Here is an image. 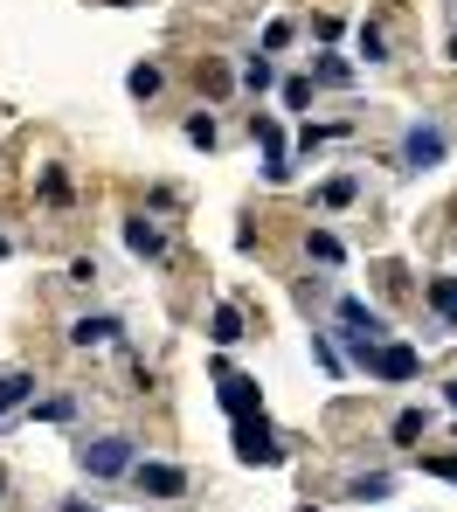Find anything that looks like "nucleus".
I'll return each mask as SVG.
<instances>
[{"label": "nucleus", "instance_id": "1", "mask_svg": "<svg viewBox=\"0 0 457 512\" xmlns=\"http://www.w3.org/2000/svg\"><path fill=\"white\" fill-rule=\"evenodd\" d=\"M77 464H84L91 478H125V471L139 464V443H132V436H97V443L77 450Z\"/></svg>", "mask_w": 457, "mask_h": 512}, {"label": "nucleus", "instance_id": "2", "mask_svg": "<svg viewBox=\"0 0 457 512\" xmlns=\"http://www.w3.org/2000/svg\"><path fill=\"white\" fill-rule=\"evenodd\" d=\"M361 367L374 374V381H416V374H423L416 346H402V340H374V346L361 353Z\"/></svg>", "mask_w": 457, "mask_h": 512}, {"label": "nucleus", "instance_id": "3", "mask_svg": "<svg viewBox=\"0 0 457 512\" xmlns=\"http://www.w3.org/2000/svg\"><path fill=\"white\" fill-rule=\"evenodd\" d=\"M444 153H451L444 125H409V139H402V167H409V173H430V167H444Z\"/></svg>", "mask_w": 457, "mask_h": 512}, {"label": "nucleus", "instance_id": "4", "mask_svg": "<svg viewBox=\"0 0 457 512\" xmlns=\"http://www.w3.org/2000/svg\"><path fill=\"white\" fill-rule=\"evenodd\" d=\"M215 395H222V409H229V423H243V416H264V388L250 381V374H215Z\"/></svg>", "mask_w": 457, "mask_h": 512}, {"label": "nucleus", "instance_id": "5", "mask_svg": "<svg viewBox=\"0 0 457 512\" xmlns=\"http://www.w3.org/2000/svg\"><path fill=\"white\" fill-rule=\"evenodd\" d=\"M236 457H243V464H284V443L271 436L264 416H243V423H236Z\"/></svg>", "mask_w": 457, "mask_h": 512}, {"label": "nucleus", "instance_id": "6", "mask_svg": "<svg viewBox=\"0 0 457 512\" xmlns=\"http://www.w3.org/2000/svg\"><path fill=\"white\" fill-rule=\"evenodd\" d=\"M132 485H139L146 499H181L187 471H181V464H132Z\"/></svg>", "mask_w": 457, "mask_h": 512}, {"label": "nucleus", "instance_id": "7", "mask_svg": "<svg viewBox=\"0 0 457 512\" xmlns=\"http://www.w3.org/2000/svg\"><path fill=\"white\" fill-rule=\"evenodd\" d=\"M340 326H347V340H388V319L374 312V305H361V298H340Z\"/></svg>", "mask_w": 457, "mask_h": 512}, {"label": "nucleus", "instance_id": "8", "mask_svg": "<svg viewBox=\"0 0 457 512\" xmlns=\"http://www.w3.org/2000/svg\"><path fill=\"white\" fill-rule=\"evenodd\" d=\"M250 132L264 139V160H271V167H264V180H271V187H284V180H291V153H284V132H277V118H250Z\"/></svg>", "mask_w": 457, "mask_h": 512}, {"label": "nucleus", "instance_id": "9", "mask_svg": "<svg viewBox=\"0 0 457 512\" xmlns=\"http://www.w3.org/2000/svg\"><path fill=\"white\" fill-rule=\"evenodd\" d=\"M125 250L146 256V263H160V256H167V229H160L153 215H132V222H125Z\"/></svg>", "mask_w": 457, "mask_h": 512}, {"label": "nucleus", "instance_id": "10", "mask_svg": "<svg viewBox=\"0 0 457 512\" xmlns=\"http://www.w3.org/2000/svg\"><path fill=\"white\" fill-rule=\"evenodd\" d=\"M111 340H118V319H111V312H91V319L70 326V346H84V353H91V346H111Z\"/></svg>", "mask_w": 457, "mask_h": 512}, {"label": "nucleus", "instance_id": "11", "mask_svg": "<svg viewBox=\"0 0 457 512\" xmlns=\"http://www.w3.org/2000/svg\"><path fill=\"white\" fill-rule=\"evenodd\" d=\"M21 402H35V374L0 367V416H7V409H21Z\"/></svg>", "mask_w": 457, "mask_h": 512}, {"label": "nucleus", "instance_id": "12", "mask_svg": "<svg viewBox=\"0 0 457 512\" xmlns=\"http://www.w3.org/2000/svg\"><path fill=\"white\" fill-rule=\"evenodd\" d=\"M125 90H132V97H139V104H153V97H160V90H167V70H160V63H139V70H132V77H125Z\"/></svg>", "mask_w": 457, "mask_h": 512}, {"label": "nucleus", "instance_id": "13", "mask_svg": "<svg viewBox=\"0 0 457 512\" xmlns=\"http://www.w3.org/2000/svg\"><path fill=\"white\" fill-rule=\"evenodd\" d=\"M208 340H215V346L250 340V333H243V312H236V305H215V326H208Z\"/></svg>", "mask_w": 457, "mask_h": 512}, {"label": "nucleus", "instance_id": "14", "mask_svg": "<svg viewBox=\"0 0 457 512\" xmlns=\"http://www.w3.org/2000/svg\"><path fill=\"white\" fill-rule=\"evenodd\" d=\"M430 312L444 326H457V277H430Z\"/></svg>", "mask_w": 457, "mask_h": 512}, {"label": "nucleus", "instance_id": "15", "mask_svg": "<svg viewBox=\"0 0 457 512\" xmlns=\"http://www.w3.org/2000/svg\"><path fill=\"white\" fill-rule=\"evenodd\" d=\"M312 84H354V63L347 56H319L312 63Z\"/></svg>", "mask_w": 457, "mask_h": 512}, {"label": "nucleus", "instance_id": "16", "mask_svg": "<svg viewBox=\"0 0 457 512\" xmlns=\"http://www.w3.org/2000/svg\"><path fill=\"white\" fill-rule=\"evenodd\" d=\"M423 436H430V416L423 409H402L395 416V443H423Z\"/></svg>", "mask_w": 457, "mask_h": 512}, {"label": "nucleus", "instance_id": "17", "mask_svg": "<svg viewBox=\"0 0 457 512\" xmlns=\"http://www.w3.org/2000/svg\"><path fill=\"white\" fill-rule=\"evenodd\" d=\"M354 56H361V63H381V56H388V42H381V28H374V21H361V35H354Z\"/></svg>", "mask_w": 457, "mask_h": 512}, {"label": "nucleus", "instance_id": "18", "mask_svg": "<svg viewBox=\"0 0 457 512\" xmlns=\"http://www.w3.org/2000/svg\"><path fill=\"white\" fill-rule=\"evenodd\" d=\"M305 250L319 256V263H340V256H347V250H340V236H333V229H312V236H305Z\"/></svg>", "mask_w": 457, "mask_h": 512}, {"label": "nucleus", "instance_id": "19", "mask_svg": "<svg viewBox=\"0 0 457 512\" xmlns=\"http://www.w3.org/2000/svg\"><path fill=\"white\" fill-rule=\"evenodd\" d=\"M347 499H361V506L388 499V478H381V471H374V478H354V485H347Z\"/></svg>", "mask_w": 457, "mask_h": 512}, {"label": "nucleus", "instance_id": "20", "mask_svg": "<svg viewBox=\"0 0 457 512\" xmlns=\"http://www.w3.org/2000/svg\"><path fill=\"white\" fill-rule=\"evenodd\" d=\"M243 84H250V90H271V84H277L271 56H250V63H243Z\"/></svg>", "mask_w": 457, "mask_h": 512}, {"label": "nucleus", "instance_id": "21", "mask_svg": "<svg viewBox=\"0 0 457 512\" xmlns=\"http://www.w3.org/2000/svg\"><path fill=\"white\" fill-rule=\"evenodd\" d=\"M312 360H319V367H326V374H347V360H340V353H333V340H326V333H312Z\"/></svg>", "mask_w": 457, "mask_h": 512}, {"label": "nucleus", "instance_id": "22", "mask_svg": "<svg viewBox=\"0 0 457 512\" xmlns=\"http://www.w3.org/2000/svg\"><path fill=\"white\" fill-rule=\"evenodd\" d=\"M187 139H194V146H215V118L194 111V118H187Z\"/></svg>", "mask_w": 457, "mask_h": 512}, {"label": "nucleus", "instance_id": "23", "mask_svg": "<svg viewBox=\"0 0 457 512\" xmlns=\"http://www.w3.org/2000/svg\"><path fill=\"white\" fill-rule=\"evenodd\" d=\"M319 201H326V208H347V201H354V180H326V194H319Z\"/></svg>", "mask_w": 457, "mask_h": 512}, {"label": "nucleus", "instance_id": "24", "mask_svg": "<svg viewBox=\"0 0 457 512\" xmlns=\"http://www.w3.org/2000/svg\"><path fill=\"white\" fill-rule=\"evenodd\" d=\"M42 201H70V180H63V173H56V167L42 173Z\"/></svg>", "mask_w": 457, "mask_h": 512}, {"label": "nucleus", "instance_id": "25", "mask_svg": "<svg viewBox=\"0 0 457 512\" xmlns=\"http://www.w3.org/2000/svg\"><path fill=\"white\" fill-rule=\"evenodd\" d=\"M284 104H291V111L312 104V77H291V84H284Z\"/></svg>", "mask_w": 457, "mask_h": 512}, {"label": "nucleus", "instance_id": "26", "mask_svg": "<svg viewBox=\"0 0 457 512\" xmlns=\"http://www.w3.org/2000/svg\"><path fill=\"white\" fill-rule=\"evenodd\" d=\"M284 42H291V21H271V28H264V56H277Z\"/></svg>", "mask_w": 457, "mask_h": 512}, {"label": "nucleus", "instance_id": "27", "mask_svg": "<svg viewBox=\"0 0 457 512\" xmlns=\"http://www.w3.org/2000/svg\"><path fill=\"white\" fill-rule=\"evenodd\" d=\"M35 416H42V423H63V416H70V402H63V395H49V402H35Z\"/></svg>", "mask_w": 457, "mask_h": 512}, {"label": "nucleus", "instance_id": "28", "mask_svg": "<svg viewBox=\"0 0 457 512\" xmlns=\"http://www.w3.org/2000/svg\"><path fill=\"white\" fill-rule=\"evenodd\" d=\"M423 471H430V478H451V485H457V457H423Z\"/></svg>", "mask_w": 457, "mask_h": 512}, {"label": "nucleus", "instance_id": "29", "mask_svg": "<svg viewBox=\"0 0 457 512\" xmlns=\"http://www.w3.org/2000/svg\"><path fill=\"white\" fill-rule=\"evenodd\" d=\"M444 402H451V409H457V381H444Z\"/></svg>", "mask_w": 457, "mask_h": 512}, {"label": "nucleus", "instance_id": "30", "mask_svg": "<svg viewBox=\"0 0 457 512\" xmlns=\"http://www.w3.org/2000/svg\"><path fill=\"white\" fill-rule=\"evenodd\" d=\"M104 7H139V0H104Z\"/></svg>", "mask_w": 457, "mask_h": 512}, {"label": "nucleus", "instance_id": "31", "mask_svg": "<svg viewBox=\"0 0 457 512\" xmlns=\"http://www.w3.org/2000/svg\"><path fill=\"white\" fill-rule=\"evenodd\" d=\"M0 256H7V236H0Z\"/></svg>", "mask_w": 457, "mask_h": 512}, {"label": "nucleus", "instance_id": "32", "mask_svg": "<svg viewBox=\"0 0 457 512\" xmlns=\"http://www.w3.org/2000/svg\"><path fill=\"white\" fill-rule=\"evenodd\" d=\"M451 63H457V42H451Z\"/></svg>", "mask_w": 457, "mask_h": 512}, {"label": "nucleus", "instance_id": "33", "mask_svg": "<svg viewBox=\"0 0 457 512\" xmlns=\"http://www.w3.org/2000/svg\"><path fill=\"white\" fill-rule=\"evenodd\" d=\"M305 512H312V506H305Z\"/></svg>", "mask_w": 457, "mask_h": 512}]
</instances>
